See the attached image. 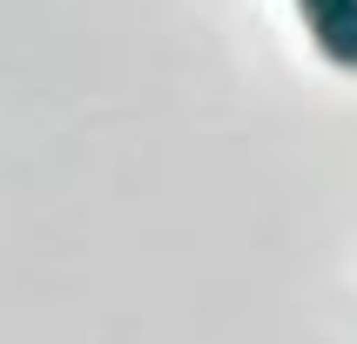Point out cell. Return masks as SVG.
Wrapping results in <instances>:
<instances>
[{
    "label": "cell",
    "instance_id": "obj_1",
    "mask_svg": "<svg viewBox=\"0 0 357 344\" xmlns=\"http://www.w3.org/2000/svg\"><path fill=\"white\" fill-rule=\"evenodd\" d=\"M303 20V34L317 40V54L337 68V75H357V0H290Z\"/></svg>",
    "mask_w": 357,
    "mask_h": 344
}]
</instances>
